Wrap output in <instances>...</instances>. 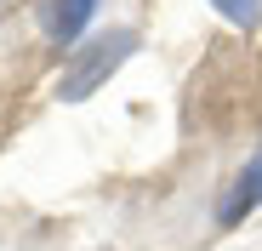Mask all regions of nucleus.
Returning a JSON list of instances; mask_svg holds the SVG:
<instances>
[{"mask_svg":"<svg viewBox=\"0 0 262 251\" xmlns=\"http://www.w3.org/2000/svg\"><path fill=\"white\" fill-rule=\"evenodd\" d=\"M103 0H46V12H40V29H46L52 46H80L85 34H92V17H97Z\"/></svg>","mask_w":262,"mask_h":251,"instance_id":"obj_3","label":"nucleus"},{"mask_svg":"<svg viewBox=\"0 0 262 251\" xmlns=\"http://www.w3.org/2000/svg\"><path fill=\"white\" fill-rule=\"evenodd\" d=\"M205 6L216 12V17H223V23H234V29H256L262 23V0H205Z\"/></svg>","mask_w":262,"mask_h":251,"instance_id":"obj_4","label":"nucleus"},{"mask_svg":"<svg viewBox=\"0 0 262 251\" xmlns=\"http://www.w3.org/2000/svg\"><path fill=\"white\" fill-rule=\"evenodd\" d=\"M143 46V34L120 23V29H97V34H85L80 46L69 52L63 74H57V103H85V97H97L108 86V74H120V63H131Z\"/></svg>","mask_w":262,"mask_h":251,"instance_id":"obj_1","label":"nucleus"},{"mask_svg":"<svg viewBox=\"0 0 262 251\" xmlns=\"http://www.w3.org/2000/svg\"><path fill=\"white\" fill-rule=\"evenodd\" d=\"M251 212H262V143L251 149V160L234 172V183L216 200V228H239Z\"/></svg>","mask_w":262,"mask_h":251,"instance_id":"obj_2","label":"nucleus"}]
</instances>
